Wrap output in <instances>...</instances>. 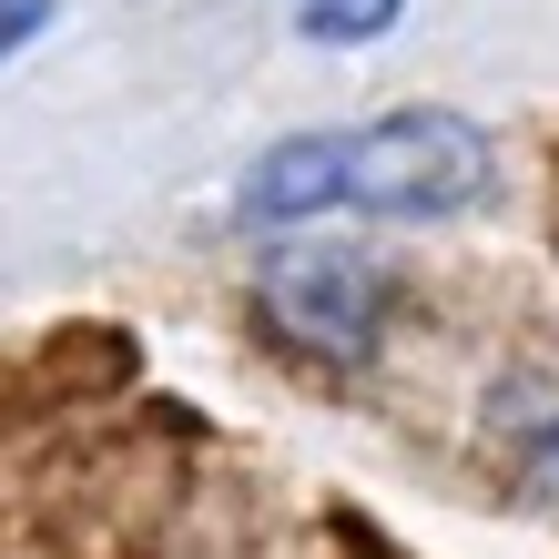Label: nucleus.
Listing matches in <instances>:
<instances>
[{
    "mask_svg": "<svg viewBox=\"0 0 559 559\" xmlns=\"http://www.w3.org/2000/svg\"><path fill=\"white\" fill-rule=\"evenodd\" d=\"M346 174H356V133H295L245 174V214L254 224H306L325 204H346Z\"/></svg>",
    "mask_w": 559,
    "mask_h": 559,
    "instance_id": "nucleus-3",
    "label": "nucleus"
},
{
    "mask_svg": "<svg viewBox=\"0 0 559 559\" xmlns=\"http://www.w3.org/2000/svg\"><path fill=\"white\" fill-rule=\"evenodd\" d=\"M407 0H295V31L306 41H377Z\"/></svg>",
    "mask_w": 559,
    "mask_h": 559,
    "instance_id": "nucleus-5",
    "label": "nucleus"
},
{
    "mask_svg": "<svg viewBox=\"0 0 559 559\" xmlns=\"http://www.w3.org/2000/svg\"><path fill=\"white\" fill-rule=\"evenodd\" d=\"M254 306L285 346L325 356V367H356L377 346V316H386V275L367 265L356 245H275L254 265Z\"/></svg>",
    "mask_w": 559,
    "mask_h": 559,
    "instance_id": "nucleus-2",
    "label": "nucleus"
},
{
    "mask_svg": "<svg viewBox=\"0 0 559 559\" xmlns=\"http://www.w3.org/2000/svg\"><path fill=\"white\" fill-rule=\"evenodd\" d=\"M41 21H51V0H11V11H0V41L21 51V41H31V31H41Z\"/></svg>",
    "mask_w": 559,
    "mask_h": 559,
    "instance_id": "nucleus-6",
    "label": "nucleus"
},
{
    "mask_svg": "<svg viewBox=\"0 0 559 559\" xmlns=\"http://www.w3.org/2000/svg\"><path fill=\"white\" fill-rule=\"evenodd\" d=\"M488 193V133L468 112H397V122H367L356 133V174H346V204L367 214H407V224H438V214H468Z\"/></svg>",
    "mask_w": 559,
    "mask_h": 559,
    "instance_id": "nucleus-1",
    "label": "nucleus"
},
{
    "mask_svg": "<svg viewBox=\"0 0 559 559\" xmlns=\"http://www.w3.org/2000/svg\"><path fill=\"white\" fill-rule=\"evenodd\" d=\"M488 448L519 468L530 499H559V377L549 367L499 377V397H488Z\"/></svg>",
    "mask_w": 559,
    "mask_h": 559,
    "instance_id": "nucleus-4",
    "label": "nucleus"
}]
</instances>
